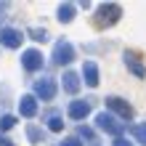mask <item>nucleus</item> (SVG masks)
<instances>
[{"instance_id": "22", "label": "nucleus", "mask_w": 146, "mask_h": 146, "mask_svg": "<svg viewBox=\"0 0 146 146\" xmlns=\"http://www.w3.org/2000/svg\"><path fill=\"white\" fill-rule=\"evenodd\" d=\"M114 146H133V143L127 141V138H122V135H119V138H114Z\"/></svg>"}, {"instance_id": "3", "label": "nucleus", "mask_w": 146, "mask_h": 146, "mask_svg": "<svg viewBox=\"0 0 146 146\" xmlns=\"http://www.w3.org/2000/svg\"><path fill=\"white\" fill-rule=\"evenodd\" d=\"M104 104H106L104 111L114 114L117 119H130V117H133V106L127 104L125 98H119V96H106V98H104Z\"/></svg>"}, {"instance_id": "21", "label": "nucleus", "mask_w": 146, "mask_h": 146, "mask_svg": "<svg viewBox=\"0 0 146 146\" xmlns=\"http://www.w3.org/2000/svg\"><path fill=\"white\" fill-rule=\"evenodd\" d=\"M58 146H85V143H82L80 138H77V135H69V138H64Z\"/></svg>"}, {"instance_id": "4", "label": "nucleus", "mask_w": 146, "mask_h": 146, "mask_svg": "<svg viewBox=\"0 0 146 146\" xmlns=\"http://www.w3.org/2000/svg\"><path fill=\"white\" fill-rule=\"evenodd\" d=\"M53 64L58 66H66V64H72L74 61V45L69 40H56V45H53Z\"/></svg>"}, {"instance_id": "13", "label": "nucleus", "mask_w": 146, "mask_h": 146, "mask_svg": "<svg viewBox=\"0 0 146 146\" xmlns=\"http://www.w3.org/2000/svg\"><path fill=\"white\" fill-rule=\"evenodd\" d=\"M42 122H45V127L50 133H58V130H64V117L58 114V111H48L45 117H42Z\"/></svg>"}, {"instance_id": "17", "label": "nucleus", "mask_w": 146, "mask_h": 146, "mask_svg": "<svg viewBox=\"0 0 146 146\" xmlns=\"http://www.w3.org/2000/svg\"><path fill=\"white\" fill-rule=\"evenodd\" d=\"M130 135L135 138V143L146 146V122H138V125H133V127H130Z\"/></svg>"}, {"instance_id": "2", "label": "nucleus", "mask_w": 146, "mask_h": 146, "mask_svg": "<svg viewBox=\"0 0 146 146\" xmlns=\"http://www.w3.org/2000/svg\"><path fill=\"white\" fill-rule=\"evenodd\" d=\"M96 127L101 133H106V135H114V138H119L125 130V122H119V119L114 114H109V111H98L96 114Z\"/></svg>"}, {"instance_id": "15", "label": "nucleus", "mask_w": 146, "mask_h": 146, "mask_svg": "<svg viewBox=\"0 0 146 146\" xmlns=\"http://www.w3.org/2000/svg\"><path fill=\"white\" fill-rule=\"evenodd\" d=\"M27 138L29 143H42V138H45V130L37 125H27Z\"/></svg>"}, {"instance_id": "1", "label": "nucleus", "mask_w": 146, "mask_h": 146, "mask_svg": "<svg viewBox=\"0 0 146 146\" xmlns=\"http://www.w3.org/2000/svg\"><path fill=\"white\" fill-rule=\"evenodd\" d=\"M119 16H122V5L119 3H101L96 8V27L109 29L119 21Z\"/></svg>"}, {"instance_id": "16", "label": "nucleus", "mask_w": 146, "mask_h": 146, "mask_svg": "<svg viewBox=\"0 0 146 146\" xmlns=\"http://www.w3.org/2000/svg\"><path fill=\"white\" fill-rule=\"evenodd\" d=\"M27 37L35 40V42H45V40H48V29H45V27H29V29H27Z\"/></svg>"}, {"instance_id": "18", "label": "nucleus", "mask_w": 146, "mask_h": 146, "mask_svg": "<svg viewBox=\"0 0 146 146\" xmlns=\"http://www.w3.org/2000/svg\"><path fill=\"white\" fill-rule=\"evenodd\" d=\"M77 138H80V141L85 138V141H88V146H96V133H93L90 127H85V125L77 130Z\"/></svg>"}, {"instance_id": "10", "label": "nucleus", "mask_w": 146, "mask_h": 146, "mask_svg": "<svg viewBox=\"0 0 146 146\" xmlns=\"http://www.w3.org/2000/svg\"><path fill=\"white\" fill-rule=\"evenodd\" d=\"M125 66H127L135 77H138V80H143V77H146V66L141 64V58L135 56L133 50H125Z\"/></svg>"}, {"instance_id": "23", "label": "nucleus", "mask_w": 146, "mask_h": 146, "mask_svg": "<svg viewBox=\"0 0 146 146\" xmlns=\"http://www.w3.org/2000/svg\"><path fill=\"white\" fill-rule=\"evenodd\" d=\"M0 146H16L11 138H5V135H0Z\"/></svg>"}, {"instance_id": "12", "label": "nucleus", "mask_w": 146, "mask_h": 146, "mask_svg": "<svg viewBox=\"0 0 146 146\" xmlns=\"http://www.w3.org/2000/svg\"><path fill=\"white\" fill-rule=\"evenodd\" d=\"M80 85H82V82H80V74H77V72H72V69L64 72V77H61V88L69 93V96H74V93L80 90Z\"/></svg>"}, {"instance_id": "5", "label": "nucleus", "mask_w": 146, "mask_h": 146, "mask_svg": "<svg viewBox=\"0 0 146 146\" xmlns=\"http://www.w3.org/2000/svg\"><path fill=\"white\" fill-rule=\"evenodd\" d=\"M56 90H58V85H56L53 77H40V80H35V93H32V96L42 98V101H53Z\"/></svg>"}, {"instance_id": "14", "label": "nucleus", "mask_w": 146, "mask_h": 146, "mask_svg": "<svg viewBox=\"0 0 146 146\" xmlns=\"http://www.w3.org/2000/svg\"><path fill=\"white\" fill-rule=\"evenodd\" d=\"M74 11H77L74 3H61V5H58V21H61V24H69L74 19Z\"/></svg>"}, {"instance_id": "6", "label": "nucleus", "mask_w": 146, "mask_h": 146, "mask_svg": "<svg viewBox=\"0 0 146 146\" xmlns=\"http://www.w3.org/2000/svg\"><path fill=\"white\" fill-rule=\"evenodd\" d=\"M21 66H24V72H40L45 66V58H42V53L37 48H29L21 53Z\"/></svg>"}, {"instance_id": "24", "label": "nucleus", "mask_w": 146, "mask_h": 146, "mask_svg": "<svg viewBox=\"0 0 146 146\" xmlns=\"http://www.w3.org/2000/svg\"><path fill=\"white\" fill-rule=\"evenodd\" d=\"M5 8H8V3H0V13H3V11H5Z\"/></svg>"}, {"instance_id": "9", "label": "nucleus", "mask_w": 146, "mask_h": 146, "mask_svg": "<svg viewBox=\"0 0 146 146\" xmlns=\"http://www.w3.org/2000/svg\"><path fill=\"white\" fill-rule=\"evenodd\" d=\"M82 77H85V85H88V88H98V82H101L98 64L96 61H85L82 64Z\"/></svg>"}, {"instance_id": "11", "label": "nucleus", "mask_w": 146, "mask_h": 146, "mask_svg": "<svg viewBox=\"0 0 146 146\" xmlns=\"http://www.w3.org/2000/svg\"><path fill=\"white\" fill-rule=\"evenodd\" d=\"M19 114H21V117H27V119L37 114V98L32 96V93L21 96V101H19Z\"/></svg>"}, {"instance_id": "8", "label": "nucleus", "mask_w": 146, "mask_h": 146, "mask_svg": "<svg viewBox=\"0 0 146 146\" xmlns=\"http://www.w3.org/2000/svg\"><path fill=\"white\" fill-rule=\"evenodd\" d=\"M90 109H93V98H77V101H72V104L66 106V114L72 119H77V122H82V119L90 114Z\"/></svg>"}, {"instance_id": "7", "label": "nucleus", "mask_w": 146, "mask_h": 146, "mask_svg": "<svg viewBox=\"0 0 146 146\" xmlns=\"http://www.w3.org/2000/svg\"><path fill=\"white\" fill-rule=\"evenodd\" d=\"M21 40H24L21 29H13V27H3V29H0V45L8 48V50L21 48Z\"/></svg>"}, {"instance_id": "20", "label": "nucleus", "mask_w": 146, "mask_h": 146, "mask_svg": "<svg viewBox=\"0 0 146 146\" xmlns=\"http://www.w3.org/2000/svg\"><path fill=\"white\" fill-rule=\"evenodd\" d=\"M13 125H16V117H13V114H0V133L11 130Z\"/></svg>"}, {"instance_id": "19", "label": "nucleus", "mask_w": 146, "mask_h": 146, "mask_svg": "<svg viewBox=\"0 0 146 146\" xmlns=\"http://www.w3.org/2000/svg\"><path fill=\"white\" fill-rule=\"evenodd\" d=\"M8 104H11V85L0 82V109H5Z\"/></svg>"}]
</instances>
